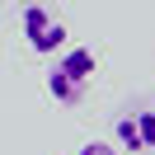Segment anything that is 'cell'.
<instances>
[{
    "label": "cell",
    "mask_w": 155,
    "mask_h": 155,
    "mask_svg": "<svg viewBox=\"0 0 155 155\" xmlns=\"http://www.w3.org/2000/svg\"><path fill=\"white\" fill-rule=\"evenodd\" d=\"M89 80H94V52L89 47H66V52H57V61H52V71H47V94L57 99V104L75 108L80 99H85Z\"/></svg>",
    "instance_id": "cell-1"
},
{
    "label": "cell",
    "mask_w": 155,
    "mask_h": 155,
    "mask_svg": "<svg viewBox=\"0 0 155 155\" xmlns=\"http://www.w3.org/2000/svg\"><path fill=\"white\" fill-rule=\"evenodd\" d=\"M24 38H28L33 52L57 57V52H66V24H61L47 5H24Z\"/></svg>",
    "instance_id": "cell-2"
},
{
    "label": "cell",
    "mask_w": 155,
    "mask_h": 155,
    "mask_svg": "<svg viewBox=\"0 0 155 155\" xmlns=\"http://www.w3.org/2000/svg\"><path fill=\"white\" fill-rule=\"evenodd\" d=\"M113 136H117V146L122 150H155V113L150 108H127L122 117H117V127H113Z\"/></svg>",
    "instance_id": "cell-3"
},
{
    "label": "cell",
    "mask_w": 155,
    "mask_h": 155,
    "mask_svg": "<svg viewBox=\"0 0 155 155\" xmlns=\"http://www.w3.org/2000/svg\"><path fill=\"white\" fill-rule=\"evenodd\" d=\"M80 155H117V150H113L108 141H85V146H80Z\"/></svg>",
    "instance_id": "cell-4"
},
{
    "label": "cell",
    "mask_w": 155,
    "mask_h": 155,
    "mask_svg": "<svg viewBox=\"0 0 155 155\" xmlns=\"http://www.w3.org/2000/svg\"><path fill=\"white\" fill-rule=\"evenodd\" d=\"M0 5H5V0H0Z\"/></svg>",
    "instance_id": "cell-5"
}]
</instances>
